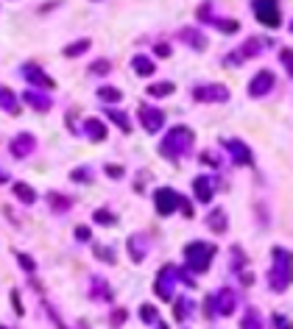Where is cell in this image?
<instances>
[{
	"instance_id": "1",
	"label": "cell",
	"mask_w": 293,
	"mask_h": 329,
	"mask_svg": "<svg viewBox=\"0 0 293 329\" xmlns=\"http://www.w3.org/2000/svg\"><path fill=\"white\" fill-rule=\"evenodd\" d=\"M193 140H196V134L187 129V125H173V129L165 134L162 145H159V154L167 157V159H182L184 154L193 151Z\"/></svg>"
},
{
	"instance_id": "2",
	"label": "cell",
	"mask_w": 293,
	"mask_h": 329,
	"mask_svg": "<svg viewBox=\"0 0 293 329\" xmlns=\"http://www.w3.org/2000/svg\"><path fill=\"white\" fill-rule=\"evenodd\" d=\"M268 285H271L277 293L288 290V285H290V254L285 248H274V265H271V273H268Z\"/></svg>"
},
{
	"instance_id": "3",
	"label": "cell",
	"mask_w": 293,
	"mask_h": 329,
	"mask_svg": "<svg viewBox=\"0 0 293 329\" xmlns=\"http://www.w3.org/2000/svg\"><path fill=\"white\" fill-rule=\"evenodd\" d=\"M215 248L212 243H204V240H196V243H187V248H184V257H187V268L196 273H204L209 268V262H212L215 257Z\"/></svg>"
},
{
	"instance_id": "4",
	"label": "cell",
	"mask_w": 293,
	"mask_h": 329,
	"mask_svg": "<svg viewBox=\"0 0 293 329\" xmlns=\"http://www.w3.org/2000/svg\"><path fill=\"white\" fill-rule=\"evenodd\" d=\"M173 285H176V268L165 265L162 271L157 273V282H154V290L162 301H173Z\"/></svg>"
},
{
	"instance_id": "5",
	"label": "cell",
	"mask_w": 293,
	"mask_h": 329,
	"mask_svg": "<svg viewBox=\"0 0 293 329\" xmlns=\"http://www.w3.org/2000/svg\"><path fill=\"white\" fill-rule=\"evenodd\" d=\"M179 193H173L170 187H159V190H154V207H157V212L162 215H173L179 209Z\"/></svg>"
},
{
	"instance_id": "6",
	"label": "cell",
	"mask_w": 293,
	"mask_h": 329,
	"mask_svg": "<svg viewBox=\"0 0 293 329\" xmlns=\"http://www.w3.org/2000/svg\"><path fill=\"white\" fill-rule=\"evenodd\" d=\"M193 98L204 100V104H224V100H229V89L224 84H207V87L193 89Z\"/></svg>"
},
{
	"instance_id": "7",
	"label": "cell",
	"mask_w": 293,
	"mask_h": 329,
	"mask_svg": "<svg viewBox=\"0 0 293 329\" xmlns=\"http://www.w3.org/2000/svg\"><path fill=\"white\" fill-rule=\"evenodd\" d=\"M262 47H265V39L251 37V39L243 42V47H237V50L232 53V56L226 59V62H229V64H237V62H240V64H243V62H246V59H251V56H260Z\"/></svg>"
},
{
	"instance_id": "8",
	"label": "cell",
	"mask_w": 293,
	"mask_h": 329,
	"mask_svg": "<svg viewBox=\"0 0 293 329\" xmlns=\"http://www.w3.org/2000/svg\"><path fill=\"white\" fill-rule=\"evenodd\" d=\"M254 17L268 28H279V22H282V14H279L277 3H254Z\"/></svg>"
},
{
	"instance_id": "9",
	"label": "cell",
	"mask_w": 293,
	"mask_h": 329,
	"mask_svg": "<svg viewBox=\"0 0 293 329\" xmlns=\"http://www.w3.org/2000/svg\"><path fill=\"white\" fill-rule=\"evenodd\" d=\"M209 304L215 307L218 315H232L235 313V304H237V296H235V290L224 288V290H218L212 298H209Z\"/></svg>"
},
{
	"instance_id": "10",
	"label": "cell",
	"mask_w": 293,
	"mask_h": 329,
	"mask_svg": "<svg viewBox=\"0 0 293 329\" xmlns=\"http://www.w3.org/2000/svg\"><path fill=\"white\" fill-rule=\"evenodd\" d=\"M140 123L148 134H157L165 123V115L159 109H154V106H140Z\"/></svg>"
},
{
	"instance_id": "11",
	"label": "cell",
	"mask_w": 293,
	"mask_h": 329,
	"mask_svg": "<svg viewBox=\"0 0 293 329\" xmlns=\"http://www.w3.org/2000/svg\"><path fill=\"white\" fill-rule=\"evenodd\" d=\"M271 87H274V73L271 70H260L249 84V95L251 98H262V95L271 92Z\"/></svg>"
},
{
	"instance_id": "12",
	"label": "cell",
	"mask_w": 293,
	"mask_h": 329,
	"mask_svg": "<svg viewBox=\"0 0 293 329\" xmlns=\"http://www.w3.org/2000/svg\"><path fill=\"white\" fill-rule=\"evenodd\" d=\"M215 187H218V182H215L212 176H199L193 182V193H196V198H199L201 204H209V201H212Z\"/></svg>"
},
{
	"instance_id": "13",
	"label": "cell",
	"mask_w": 293,
	"mask_h": 329,
	"mask_svg": "<svg viewBox=\"0 0 293 329\" xmlns=\"http://www.w3.org/2000/svg\"><path fill=\"white\" fill-rule=\"evenodd\" d=\"M224 148L232 154V157H235L237 165H246V167L251 165V151L243 145V142H237V140H224Z\"/></svg>"
},
{
	"instance_id": "14",
	"label": "cell",
	"mask_w": 293,
	"mask_h": 329,
	"mask_svg": "<svg viewBox=\"0 0 293 329\" xmlns=\"http://www.w3.org/2000/svg\"><path fill=\"white\" fill-rule=\"evenodd\" d=\"M34 148H37V140H34L31 134H20L14 142H11V154H14L17 159H26Z\"/></svg>"
},
{
	"instance_id": "15",
	"label": "cell",
	"mask_w": 293,
	"mask_h": 329,
	"mask_svg": "<svg viewBox=\"0 0 293 329\" xmlns=\"http://www.w3.org/2000/svg\"><path fill=\"white\" fill-rule=\"evenodd\" d=\"M22 75H26L31 84H39V87H45V89H53L56 84H53V79H47L45 73H42V67H37V64H26L22 67Z\"/></svg>"
},
{
	"instance_id": "16",
	"label": "cell",
	"mask_w": 293,
	"mask_h": 329,
	"mask_svg": "<svg viewBox=\"0 0 293 329\" xmlns=\"http://www.w3.org/2000/svg\"><path fill=\"white\" fill-rule=\"evenodd\" d=\"M81 131L89 137L92 142H101V140H106V125L98 120V117H87L84 120V125H81Z\"/></svg>"
},
{
	"instance_id": "17",
	"label": "cell",
	"mask_w": 293,
	"mask_h": 329,
	"mask_svg": "<svg viewBox=\"0 0 293 329\" xmlns=\"http://www.w3.org/2000/svg\"><path fill=\"white\" fill-rule=\"evenodd\" d=\"M193 310H196L193 298H187V296H176V298H173V321H187Z\"/></svg>"
},
{
	"instance_id": "18",
	"label": "cell",
	"mask_w": 293,
	"mask_h": 329,
	"mask_svg": "<svg viewBox=\"0 0 293 329\" xmlns=\"http://www.w3.org/2000/svg\"><path fill=\"white\" fill-rule=\"evenodd\" d=\"M0 109H6L9 115H20V100L9 87H0Z\"/></svg>"
},
{
	"instance_id": "19",
	"label": "cell",
	"mask_w": 293,
	"mask_h": 329,
	"mask_svg": "<svg viewBox=\"0 0 293 329\" xmlns=\"http://www.w3.org/2000/svg\"><path fill=\"white\" fill-rule=\"evenodd\" d=\"M22 98H26V104H31L37 112H47V109H51V98H45V95L37 92V89H28Z\"/></svg>"
},
{
	"instance_id": "20",
	"label": "cell",
	"mask_w": 293,
	"mask_h": 329,
	"mask_svg": "<svg viewBox=\"0 0 293 329\" xmlns=\"http://www.w3.org/2000/svg\"><path fill=\"white\" fill-rule=\"evenodd\" d=\"M131 67H134V73L137 75H151L154 70V62H151V56H142V53H137L134 59H131Z\"/></svg>"
},
{
	"instance_id": "21",
	"label": "cell",
	"mask_w": 293,
	"mask_h": 329,
	"mask_svg": "<svg viewBox=\"0 0 293 329\" xmlns=\"http://www.w3.org/2000/svg\"><path fill=\"white\" fill-rule=\"evenodd\" d=\"M207 226H209L212 232H218V235H221V232H226V226H229V223H226V212H224V209H215V212H209Z\"/></svg>"
},
{
	"instance_id": "22",
	"label": "cell",
	"mask_w": 293,
	"mask_h": 329,
	"mask_svg": "<svg viewBox=\"0 0 293 329\" xmlns=\"http://www.w3.org/2000/svg\"><path fill=\"white\" fill-rule=\"evenodd\" d=\"M129 251H131V260L134 262H142V257H145V237H140V235L129 237Z\"/></svg>"
},
{
	"instance_id": "23",
	"label": "cell",
	"mask_w": 293,
	"mask_h": 329,
	"mask_svg": "<svg viewBox=\"0 0 293 329\" xmlns=\"http://www.w3.org/2000/svg\"><path fill=\"white\" fill-rule=\"evenodd\" d=\"M14 195L22 201V204H34V201H37V193H34V187H31V184H26V182H17V184H14Z\"/></svg>"
},
{
	"instance_id": "24",
	"label": "cell",
	"mask_w": 293,
	"mask_h": 329,
	"mask_svg": "<svg viewBox=\"0 0 293 329\" xmlns=\"http://www.w3.org/2000/svg\"><path fill=\"white\" fill-rule=\"evenodd\" d=\"M179 37H182L184 42H190L193 47H199V50H204V47H207V37L201 31H182Z\"/></svg>"
},
{
	"instance_id": "25",
	"label": "cell",
	"mask_w": 293,
	"mask_h": 329,
	"mask_svg": "<svg viewBox=\"0 0 293 329\" xmlns=\"http://www.w3.org/2000/svg\"><path fill=\"white\" fill-rule=\"evenodd\" d=\"M106 117H109V120L115 123L120 131H126V134L131 131V123H129V117H126L123 112H117V109H106Z\"/></svg>"
},
{
	"instance_id": "26",
	"label": "cell",
	"mask_w": 293,
	"mask_h": 329,
	"mask_svg": "<svg viewBox=\"0 0 293 329\" xmlns=\"http://www.w3.org/2000/svg\"><path fill=\"white\" fill-rule=\"evenodd\" d=\"M173 84L170 81H162V84H151V87H148V95H151V98H167V95H173Z\"/></svg>"
},
{
	"instance_id": "27",
	"label": "cell",
	"mask_w": 293,
	"mask_h": 329,
	"mask_svg": "<svg viewBox=\"0 0 293 329\" xmlns=\"http://www.w3.org/2000/svg\"><path fill=\"white\" fill-rule=\"evenodd\" d=\"M240 329H265V326H262L260 313H257V310H249L246 318H240Z\"/></svg>"
},
{
	"instance_id": "28",
	"label": "cell",
	"mask_w": 293,
	"mask_h": 329,
	"mask_svg": "<svg viewBox=\"0 0 293 329\" xmlns=\"http://www.w3.org/2000/svg\"><path fill=\"white\" fill-rule=\"evenodd\" d=\"M98 98L104 100V104H117L123 95H120V89H117V87H101L98 89Z\"/></svg>"
},
{
	"instance_id": "29",
	"label": "cell",
	"mask_w": 293,
	"mask_h": 329,
	"mask_svg": "<svg viewBox=\"0 0 293 329\" xmlns=\"http://www.w3.org/2000/svg\"><path fill=\"white\" fill-rule=\"evenodd\" d=\"M89 296H92L95 301H104V298L109 301V298H112V293H109V288H106V285L101 282V279H92V293H89Z\"/></svg>"
},
{
	"instance_id": "30",
	"label": "cell",
	"mask_w": 293,
	"mask_h": 329,
	"mask_svg": "<svg viewBox=\"0 0 293 329\" xmlns=\"http://www.w3.org/2000/svg\"><path fill=\"white\" fill-rule=\"evenodd\" d=\"M47 201L53 204V209H56V212H67L70 204H73L67 195H59V193H51V195H47Z\"/></svg>"
},
{
	"instance_id": "31",
	"label": "cell",
	"mask_w": 293,
	"mask_h": 329,
	"mask_svg": "<svg viewBox=\"0 0 293 329\" xmlns=\"http://www.w3.org/2000/svg\"><path fill=\"white\" fill-rule=\"evenodd\" d=\"M89 45H92V42H89V39H79V42H73V45H67V47H64V56L76 59V56H81V53L87 50Z\"/></svg>"
},
{
	"instance_id": "32",
	"label": "cell",
	"mask_w": 293,
	"mask_h": 329,
	"mask_svg": "<svg viewBox=\"0 0 293 329\" xmlns=\"http://www.w3.org/2000/svg\"><path fill=\"white\" fill-rule=\"evenodd\" d=\"M140 318L145 321V324H157V321H159L157 307H154V304H142V307H140Z\"/></svg>"
},
{
	"instance_id": "33",
	"label": "cell",
	"mask_w": 293,
	"mask_h": 329,
	"mask_svg": "<svg viewBox=\"0 0 293 329\" xmlns=\"http://www.w3.org/2000/svg\"><path fill=\"white\" fill-rule=\"evenodd\" d=\"M212 22H215V26H218L224 34H235L237 28H240V22H237V20H221V17H215Z\"/></svg>"
},
{
	"instance_id": "34",
	"label": "cell",
	"mask_w": 293,
	"mask_h": 329,
	"mask_svg": "<svg viewBox=\"0 0 293 329\" xmlns=\"http://www.w3.org/2000/svg\"><path fill=\"white\" fill-rule=\"evenodd\" d=\"M109 67H112V64L106 62V59H95V62L89 64V73H92V75H106V73H109Z\"/></svg>"
},
{
	"instance_id": "35",
	"label": "cell",
	"mask_w": 293,
	"mask_h": 329,
	"mask_svg": "<svg viewBox=\"0 0 293 329\" xmlns=\"http://www.w3.org/2000/svg\"><path fill=\"white\" fill-rule=\"evenodd\" d=\"M70 179H73V182H92V170H89V167H76V170L70 173Z\"/></svg>"
},
{
	"instance_id": "36",
	"label": "cell",
	"mask_w": 293,
	"mask_h": 329,
	"mask_svg": "<svg viewBox=\"0 0 293 329\" xmlns=\"http://www.w3.org/2000/svg\"><path fill=\"white\" fill-rule=\"evenodd\" d=\"M17 262L26 268V273H34V271H37V262H34L28 254H22V251H17Z\"/></svg>"
},
{
	"instance_id": "37",
	"label": "cell",
	"mask_w": 293,
	"mask_h": 329,
	"mask_svg": "<svg viewBox=\"0 0 293 329\" xmlns=\"http://www.w3.org/2000/svg\"><path fill=\"white\" fill-rule=\"evenodd\" d=\"M95 257H98V260H106L109 265L115 262V254H112L109 248H104V246H98V248H95Z\"/></svg>"
},
{
	"instance_id": "38",
	"label": "cell",
	"mask_w": 293,
	"mask_h": 329,
	"mask_svg": "<svg viewBox=\"0 0 293 329\" xmlns=\"http://www.w3.org/2000/svg\"><path fill=\"white\" fill-rule=\"evenodd\" d=\"M95 220H98V223H115V215L106 212V209H98V212H95Z\"/></svg>"
},
{
	"instance_id": "39",
	"label": "cell",
	"mask_w": 293,
	"mask_h": 329,
	"mask_svg": "<svg viewBox=\"0 0 293 329\" xmlns=\"http://www.w3.org/2000/svg\"><path fill=\"white\" fill-rule=\"evenodd\" d=\"M126 315H129L126 310H115V313H112V321H109V324H112V326H123Z\"/></svg>"
},
{
	"instance_id": "40",
	"label": "cell",
	"mask_w": 293,
	"mask_h": 329,
	"mask_svg": "<svg viewBox=\"0 0 293 329\" xmlns=\"http://www.w3.org/2000/svg\"><path fill=\"white\" fill-rule=\"evenodd\" d=\"M11 304H14L17 315H22V313H26V310H22V301H20V293H17V290H11Z\"/></svg>"
},
{
	"instance_id": "41",
	"label": "cell",
	"mask_w": 293,
	"mask_h": 329,
	"mask_svg": "<svg viewBox=\"0 0 293 329\" xmlns=\"http://www.w3.org/2000/svg\"><path fill=\"white\" fill-rule=\"evenodd\" d=\"M279 62L285 64V70H288V73H290V70H293V67H290V47H285V50L279 53Z\"/></svg>"
},
{
	"instance_id": "42",
	"label": "cell",
	"mask_w": 293,
	"mask_h": 329,
	"mask_svg": "<svg viewBox=\"0 0 293 329\" xmlns=\"http://www.w3.org/2000/svg\"><path fill=\"white\" fill-rule=\"evenodd\" d=\"M274 324H277V329H290L288 315H274Z\"/></svg>"
},
{
	"instance_id": "43",
	"label": "cell",
	"mask_w": 293,
	"mask_h": 329,
	"mask_svg": "<svg viewBox=\"0 0 293 329\" xmlns=\"http://www.w3.org/2000/svg\"><path fill=\"white\" fill-rule=\"evenodd\" d=\"M76 237H79V240H89V237H92L89 226H79V229H76Z\"/></svg>"
},
{
	"instance_id": "44",
	"label": "cell",
	"mask_w": 293,
	"mask_h": 329,
	"mask_svg": "<svg viewBox=\"0 0 293 329\" xmlns=\"http://www.w3.org/2000/svg\"><path fill=\"white\" fill-rule=\"evenodd\" d=\"M154 50H157V56H170V47H167L165 42H159V45L154 47Z\"/></svg>"
},
{
	"instance_id": "45",
	"label": "cell",
	"mask_w": 293,
	"mask_h": 329,
	"mask_svg": "<svg viewBox=\"0 0 293 329\" xmlns=\"http://www.w3.org/2000/svg\"><path fill=\"white\" fill-rule=\"evenodd\" d=\"M106 173H109L112 179H120V176H123V167H115V165H112V167H106Z\"/></svg>"
},
{
	"instance_id": "46",
	"label": "cell",
	"mask_w": 293,
	"mask_h": 329,
	"mask_svg": "<svg viewBox=\"0 0 293 329\" xmlns=\"http://www.w3.org/2000/svg\"><path fill=\"white\" fill-rule=\"evenodd\" d=\"M0 182H6V173L3 170H0Z\"/></svg>"
},
{
	"instance_id": "47",
	"label": "cell",
	"mask_w": 293,
	"mask_h": 329,
	"mask_svg": "<svg viewBox=\"0 0 293 329\" xmlns=\"http://www.w3.org/2000/svg\"><path fill=\"white\" fill-rule=\"evenodd\" d=\"M159 329H167V326H165V324H159Z\"/></svg>"
},
{
	"instance_id": "48",
	"label": "cell",
	"mask_w": 293,
	"mask_h": 329,
	"mask_svg": "<svg viewBox=\"0 0 293 329\" xmlns=\"http://www.w3.org/2000/svg\"><path fill=\"white\" fill-rule=\"evenodd\" d=\"M0 329H6V326H0Z\"/></svg>"
}]
</instances>
